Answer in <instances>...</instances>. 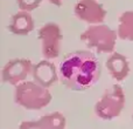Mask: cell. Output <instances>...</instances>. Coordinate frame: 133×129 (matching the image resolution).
Wrapping results in <instances>:
<instances>
[{"mask_svg": "<svg viewBox=\"0 0 133 129\" xmlns=\"http://www.w3.org/2000/svg\"><path fill=\"white\" fill-rule=\"evenodd\" d=\"M58 78L63 86L71 90H88L101 78V64L89 51L71 52L58 66Z\"/></svg>", "mask_w": 133, "mask_h": 129, "instance_id": "obj_1", "label": "cell"}, {"mask_svg": "<svg viewBox=\"0 0 133 129\" xmlns=\"http://www.w3.org/2000/svg\"><path fill=\"white\" fill-rule=\"evenodd\" d=\"M14 101L28 110H39L48 106L51 101V93L48 88L33 81H23L15 86Z\"/></svg>", "mask_w": 133, "mask_h": 129, "instance_id": "obj_2", "label": "cell"}, {"mask_svg": "<svg viewBox=\"0 0 133 129\" xmlns=\"http://www.w3.org/2000/svg\"><path fill=\"white\" fill-rule=\"evenodd\" d=\"M117 38L118 33L103 24L90 25L81 34V40L88 48L96 49L98 53H113Z\"/></svg>", "mask_w": 133, "mask_h": 129, "instance_id": "obj_3", "label": "cell"}, {"mask_svg": "<svg viewBox=\"0 0 133 129\" xmlns=\"http://www.w3.org/2000/svg\"><path fill=\"white\" fill-rule=\"evenodd\" d=\"M125 106V93L119 85H113L105 90L95 106V113L99 119L112 120L120 115Z\"/></svg>", "mask_w": 133, "mask_h": 129, "instance_id": "obj_4", "label": "cell"}, {"mask_svg": "<svg viewBox=\"0 0 133 129\" xmlns=\"http://www.w3.org/2000/svg\"><path fill=\"white\" fill-rule=\"evenodd\" d=\"M37 38L41 41L42 55L44 59H55L60 55L62 32L57 24L47 22L39 30Z\"/></svg>", "mask_w": 133, "mask_h": 129, "instance_id": "obj_5", "label": "cell"}, {"mask_svg": "<svg viewBox=\"0 0 133 129\" xmlns=\"http://www.w3.org/2000/svg\"><path fill=\"white\" fill-rule=\"evenodd\" d=\"M74 13L77 19L90 25L103 24L106 18V9L97 0H78L74 7Z\"/></svg>", "mask_w": 133, "mask_h": 129, "instance_id": "obj_6", "label": "cell"}, {"mask_svg": "<svg viewBox=\"0 0 133 129\" xmlns=\"http://www.w3.org/2000/svg\"><path fill=\"white\" fill-rule=\"evenodd\" d=\"M33 66L34 64L28 59H13V60H9L2 68V81L5 83L18 86L19 83L26 81L28 75L32 74Z\"/></svg>", "mask_w": 133, "mask_h": 129, "instance_id": "obj_7", "label": "cell"}, {"mask_svg": "<svg viewBox=\"0 0 133 129\" xmlns=\"http://www.w3.org/2000/svg\"><path fill=\"white\" fill-rule=\"evenodd\" d=\"M33 80L42 87L49 88L58 80V72L56 67L49 60H41L40 62L33 66Z\"/></svg>", "mask_w": 133, "mask_h": 129, "instance_id": "obj_8", "label": "cell"}, {"mask_svg": "<svg viewBox=\"0 0 133 129\" xmlns=\"http://www.w3.org/2000/svg\"><path fill=\"white\" fill-rule=\"evenodd\" d=\"M106 68L115 80L123 81L130 74V63L125 55L113 52L106 60Z\"/></svg>", "mask_w": 133, "mask_h": 129, "instance_id": "obj_9", "label": "cell"}, {"mask_svg": "<svg viewBox=\"0 0 133 129\" xmlns=\"http://www.w3.org/2000/svg\"><path fill=\"white\" fill-rule=\"evenodd\" d=\"M8 30L15 35H27L34 30V19L29 12L20 11L12 15Z\"/></svg>", "mask_w": 133, "mask_h": 129, "instance_id": "obj_10", "label": "cell"}, {"mask_svg": "<svg viewBox=\"0 0 133 129\" xmlns=\"http://www.w3.org/2000/svg\"><path fill=\"white\" fill-rule=\"evenodd\" d=\"M117 33L122 40L133 41V11H126L120 14Z\"/></svg>", "mask_w": 133, "mask_h": 129, "instance_id": "obj_11", "label": "cell"}, {"mask_svg": "<svg viewBox=\"0 0 133 129\" xmlns=\"http://www.w3.org/2000/svg\"><path fill=\"white\" fill-rule=\"evenodd\" d=\"M39 121L43 129H65L66 126L65 116L60 112H54V113L42 115Z\"/></svg>", "mask_w": 133, "mask_h": 129, "instance_id": "obj_12", "label": "cell"}, {"mask_svg": "<svg viewBox=\"0 0 133 129\" xmlns=\"http://www.w3.org/2000/svg\"><path fill=\"white\" fill-rule=\"evenodd\" d=\"M42 0H16V4L20 11L32 12L41 5Z\"/></svg>", "mask_w": 133, "mask_h": 129, "instance_id": "obj_13", "label": "cell"}, {"mask_svg": "<svg viewBox=\"0 0 133 129\" xmlns=\"http://www.w3.org/2000/svg\"><path fill=\"white\" fill-rule=\"evenodd\" d=\"M19 129H43L40 121H23L19 126Z\"/></svg>", "mask_w": 133, "mask_h": 129, "instance_id": "obj_14", "label": "cell"}, {"mask_svg": "<svg viewBox=\"0 0 133 129\" xmlns=\"http://www.w3.org/2000/svg\"><path fill=\"white\" fill-rule=\"evenodd\" d=\"M50 4H53V5H55V6H57V7H60L61 5H62V2H63V0H48Z\"/></svg>", "mask_w": 133, "mask_h": 129, "instance_id": "obj_15", "label": "cell"}, {"mask_svg": "<svg viewBox=\"0 0 133 129\" xmlns=\"http://www.w3.org/2000/svg\"><path fill=\"white\" fill-rule=\"evenodd\" d=\"M132 118H133V116H132Z\"/></svg>", "mask_w": 133, "mask_h": 129, "instance_id": "obj_16", "label": "cell"}]
</instances>
